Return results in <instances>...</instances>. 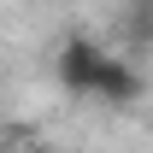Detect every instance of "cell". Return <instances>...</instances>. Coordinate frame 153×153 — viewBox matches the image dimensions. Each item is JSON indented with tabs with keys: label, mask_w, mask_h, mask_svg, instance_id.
I'll list each match as a JSON object with an SVG mask.
<instances>
[{
	"label": "cell",
	"mask_w": 153,
	"mask_h": 153,
	"mask_svg": "<svg viewBox=\"0 0 153 153\" xmlns=\"http://www.w3.org/2000/svg\"><path fill=\"white\" fill-rule=\"evenodd\" d=\"M30 153H53V147H30Z\"/></svg>",
	"instance_id": "cell-3"
},
{
	"label": "cell",
	"mask_w": 153,
	"mask_h": 153,
	"mask_svg": "<svg viewBox=\"0 0 153 153\" xmlns=\"http://www.w3.org/2000/svg\"><path fill=\"white\" fill-rule=\"evenodd\" d=\"M141 88H147V76L135 71L130 59H112V53H106V65H100V76H94V94H88V100H100V106L124 112V106H135V100H141Z\"/></svg>",
	"instance_id": "cell-2"
},
{
	"label": "cell",
	"mask_w": 153,
	"mask_h": 153,
	"mask_svg": "<svg viewBox=\"0 0 153 153\" xmlns=\"http://www.w3.org/2000/svg\"><path fill=\"white\" fill-rule=\"evenodd\" d=\"M100 65H106V47H100V41H88V36H71L65 47H59V88H65V94H76V100H88V94H94Z\"/></svg>",
	"instance_id": "cell-1"
}]
</instances>
